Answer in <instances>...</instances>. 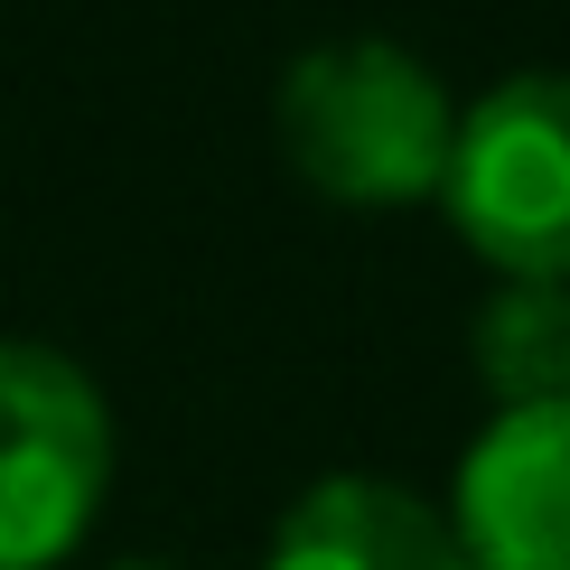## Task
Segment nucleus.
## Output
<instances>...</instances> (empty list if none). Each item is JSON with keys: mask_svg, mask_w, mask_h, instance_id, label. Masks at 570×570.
I'll return each mask as SVG.
<instances>
[{"mask_svg": "<svg viewBox=\"0 0 570 570\" xmlns=\"http://www.w3.org/2000/svg\"><path fill=\"white\" fill-rule=\"evenodd\" d=\"M281 159L308 197L327 206H421L449 178V140H459V104L421 57L384 38L308 47L281 76L272 104Z\"/></svg>", "mask_w": 570, "mask_h": 570, "instance_id": "nucleus-1", "label": "nucleus"}, {"mask_svg": "<svg viewBox=\"0 0 570 570\" xmlns=\"http://www.w3.org/2000/svg\"><path fill=\"white\" fill-rule=\"evenodd\" d=\"M440 206L495 281L570 291V76L487 85L459 112Z\"/></svg>", "mask_w": 570, "mask_h": 570, "instance_id": "nucleus-2", "label": "nucleus"}, {"mask_svg": "<svg viewBox=\"0 0 570 570\" xmlns=\"http://www.w3.org/2000/svg\"><path fill=\"white\" fill-rule=\"evenodd\" d=\"M112 412L57 346L0 337V570H57L104 514Z\"/></svg>", "mask_w": 570, "mask_h": 570, "instance_id": "nucleus-3", "label": "nucleus"}, {"mask_svg": "<svg viewBox=\"0 0 570 570\" xmlns=\"http://www.w3.org/2000/svg\"><path fill=\"white\" fill-rule=\"evenodd\" d=\"M468 570H570V402L495 412L449 505Z\"/></svg>", "mask_w": 570, "mask_h": 570, "instance_id": "nucleus-4", "label": "nucleus"}, {"mask_svg": "<svg viewBox=\"0 0 570 570\" xmlns=\"http://www.w3.org/2000/svg\"><path fill=\"white\" fill-rule=\"evenodd\" d=\"M263 570H468L449 514L384 478H318L281 514Z\"/></svg>", "mask_w": 570, "mask_h": 570, "instance_id": "nucleus-5", "label": "nucleus"}, {"mask_svg": "<svg viewBox=\"0 0 570 570\" xmlns=\"http://www.w3.org/2000/svg\"><path fill=\"white\" fill-rule=\"evenodd\" d=\"M468 365L495 393V412L570 402V291H552V281H505L478 308V327H468Z\"/></svg>", "mask_w": 570, "mask_h": 570, "instance_id": "nucleus-6", "label": "nucleus"}, {"mask_svg": "<svg viewBox=\"0 0 570 570\" xmlns=\"http://www.w3.org/2000/svg\"><path fill=\"white\" fill-rule=\"evenodd\" d=\"M112 570H169V561H112Z\"/></svg>", "mask_w": 570, "mask_h": 570, "instance_id": "nucleus-7", "label": "nucleus"}]
</instances>
